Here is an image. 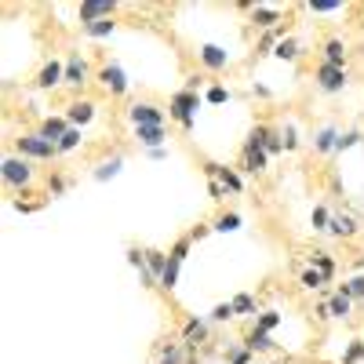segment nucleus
<instances>
[{"mask_svg": "<svg viewBox=\"0 0 364 364\" xmlns=\"http://www.w3.org/2000/svg\"><path fill=\"white\" fill-rule=\"evenodd\" d=\"M197 63H200V70L204 73H226L230 66H233V58H230V51L223 48V44H197Z\"/></svg>", "mask_w": 364, "mask_h": 364, "instance_id": "obj_11", "label": "nucleus"}, {"mask_svg": "<svg viewBox=\"0 0 364 364\" xmlns=\"http://www.w3.org/2000/svg\"><path fill=\"white\" fill-rule=\"evenodd\" d=\"M146 266H149V277H154L157 288H161V277H164V269H168V252H161V248H146Z\"/></svg>", "mask_w": 364, "mask_h": 364, "instance_id": "obj_33", "label": "nucleus"}, {"mask_svg": "<svg viewBox=\"0 0 364 364\" xmlns=\"http://www.w3.org/2000/svg\"><path fill=\"white\" fill-rule=\"evenodd\" d=\"M248 142H255L259 149H266L269 161L284 154V142H281V124H269V120H259V124L248 132Z\"/></svg>", "mask_w": 364, "mask_h": 364, "instance_id": "obj_10", "label": "nucleus"}, {"mask_svg": "<svg viewBox=\"0 0 364 364\" xmlns=\"http://www.w3.org/2000/svg\"><path fill=\"white\" fill-rule=\"evenodd\" d=\"M178 273H182V262H175V259H168V269H164V277H161V291H175L178 288Z\"/></svg>", "mask_w": 364, "mask_h": 364, "instance_id": "obj_44", "label": "nucleus"}, {"mask_svg": "<svg viewBox=\"0 0 364 364\" xmlns=\"http://www.w3.org/2000/svg\"><path fill=\"white\" fill-rule=\"evenodd\" d=\"M208 321H211V324H230V321H237L233 302H230V299H226V302H215V306H211V314H208Z\"/></svg>", "mask_w": 364, "mask_h": 364, "instance_id": "obj_40", "label": "nucleus"}, {"mask_svg": "<svg viewBox=\"0 0 364 364\" xmlns=\"http://www.w3.org/2000/svg\"><path fill=\"white\" fill-rule=\"evenodd\" d=\"M11 146H15V154L18 157H26V161H41V164H55L58 161V146L55 142H48V139H41V132H18L15 139H11Z\"/></svg>", "mask_w": 364, "mask_h": 364, "instance_id": "obj_4", "label": "nucleus"}, {"mask_svg": "<svg viewBox=\"0 0 364 364\" xmlns=\"http://www.w3.org/2000/svg\"><path fill=\"white\" fill-rule=\"evenodd\" d=\"M208 197L215 200V204H223V200H226V197H233V193H230V190L223 186L219 178H208Z\"/></svg>", "mask_w": 364, "mask_h": 364, "instance_id": "obj_50", "label": "nucleus"}, {"mask_svg": "<svg viewBox=\"0 0 364 364\" xmlns=\"http://www.w3.org/2000/svg\"><path fill=\"white\" fill-rule=\"evenodd\" d=\"M200 168H204V175H208V178H219V182H223V186H226L233 197H240V193H245V175H240L237 168H230V164H219V161H204Z\"/></svg>", "mask_w": 364, "mask_h": 364, "instance_id": "obj_13", "label": "nucleus"}, {"mask_svg": "<svg viewBox=\"0 0 364 364\" xmlns=\"http://www.w3.org/2000/svg\"><path fill=\"white\" fill-rule=\"evenodd\" d=\"M87 84H95V66H91V58L84 51H70L66 55V84L63 87H70L73 99H77V95L87 91Z\"/></svg>", "mask_w": 364, "mask_h": 364, "instance_id": "obj_6", "label": "nucleus"}, {"mask_svg": "<svg viewBox=\"0 0 364 364\" xmlns=\"http://www.w3.org/2000/svg\"><path fill=\"white\" fill-rule=\"evenodd\" d=\"M240 226H245V219H240V211H219V215L215 219H211V230H215V233H237Z\"/></svg>", "mask_w": 364, "mask_h": 364, "instance_id": "obj_32", "label": "nucleus"}, {"mask_svg": "<svg viewBox=\"0 0 364 364\" xmlns=\"http://www.w3.org/2000/svg\"><path fill=\"white\" fill-rule=\"evenodd\" d=\"M343 364H364V339H350V343H346Z\"/></svg>", "mask_w": 364, "mask_h": 364, "instance_id": "obj_48", "label": "nucleus"}, {"mask_svg": "<svg viewBox=\"0 0 364 364\" xmlns=\"http://www.w3.org/2000/svg\"><path fill=\"white\" fill-rule=\"evenodd\" d=\"M208 233H215V230H211V223H197V226L190 230V237H193V245H197V240H204Z\"/></svg>", "mask_w": 364, "mask_h": 364, "instance_id": "obj_52", "label": "nucleus"}, {"mask_svg": "<svg viewBox=\"0 0 364 364\" xmlns=\"http://www.w3.org/2000/svg\"><path fill=\"white\" fill-rule=\"evenodd\" d=\"M314 317H317L321 324H324V321H331V310H328V295H324V299L317 302V306H314Z\"/></svg>", "mask_w": 364, "mask_h": 364, "instance_id": "obj_51", "label": "nucleus"}, {"mask_svg": "<svg viewBox=\"0 0 364 364\" xmlns=\"http://www.w3.org/2000/svg\"><path fill=\"white\" fill-rule=\"evenodd\" d=\"M63 113H66V120H70V128H80V132H84L91 120L99 117V102L87 99V95H77V99H70V106H66Z\"/></svg>", "mask_w": 364, "mask_h": 364, "instance_id": "obj_12", "label": "nucleus"}, {"mask_svg": "<svg viewBox=\"0 0 364 364\" xmlns=\"http://www.w3.org/2000/svg\"><path fill=\"white\" fill-rule=\"evenodd\" d=\"M360 237H364V233H360Z\"/></svg>", "mask_w": 364, "mask_h": 364, "instance_id": "obj_57", "label": "nucleus"}, {"mask_svg": "<svg viewBox=\"0 0 364 364\" xmlns=\"http://www.w3.org/2000/svg\"><path fill=\"white\" fill-rule=\"evenodd\" d=\"M117 11H120L117 0H84V4H77V22L91 26L99 18H117Z\"/></svg>", "mask_w": 364, "mask_h": 364, "instance_id": "obj_16", "label": "nucleus"}, {"mask_svg": "<svg viewBox=\"0 0 364 364\" xmlns=\"http://www.w3.org/2000/svg\"><path fill=\"white\" fill-rule=\"evenodd\" d=\"M66 84V58H44L41 63V70L33 73V87L37 91H58Z\"/></svg>", "mask_w": 364, "mask_h": 364, "instance_id": "obj_9", "label": "nucleus"}, {"mask_svg": "<svg viewBox=\"0 0 364 364\" xmlns=\"http://www.w3.org/2000/svg\"><path fill=\"white\" fill-rule=\"evenodd\" d=\"M70 186H73V178H70V175H63V171H51V175L44 178V190H48V197H63Z\"/></svg>", "mask_w": 364, "mask_h": 364, "instance_id": "obj_36", "label": "nucleus"}, {"mask_svg": "<svg viewBox=\"0 0 364 364\" xmlns=\"http://www.w3.org/2000/svg\"><path fill=\"white\" fill-rule=\"evenodd\" d=\"M0 178H4V186L18 197H26L29 190H33V182H37V168L33 161H26L18 154H8L4 161H0Z\"/></svg>", "mask_w": 364, "mask_h": 364, "instance_id": "obj_2", "label": "nucleus"}, {"mask_svg": "<svg viewBox=\"0 0 364 364\" xmlns=\"http://www.w3.org/2000/svg\"><path fill=\"white\" fill-rule=\"evenodd\" d=\"M230 302H233V314H237V317H252V321H255V317L262 314L259 299H255L252 291H237V295H233Z\"/></svg>", "mask_w": 364, "mask_h": 364, "instance_id": "obj_26", "label": "nucleus"}, {"mask_svg": "<svg viewBox=\"0 0 364 364\" xmlns=\"http://www.w3.org/2000/svg\"><path fill=\"white\" fill-rule=\"evenodd\" d=\"M200 84H204V77H200V73H190L182 87H193V91H200Z\"/></svg>", "mask_w": 364, "mask_h": 364, "instance_id": "obj_55", "label": "nucleus"}, {"mask_svg": "<svg viewBox=\"0 0 364 364\" xmlns=\"http://www.w3.org/2000/svg\"><path fill=\"white\" fill-rule=\"evenodd\" d=\"M336 291H343V295H350L353 302H364V273H357V277H350V281H343Z\"/></svg>", "mask_w": 364, "mask_h": 364, "instance_id": "obj_42", "label": "nucleus"}, {"mask_svg": "<svg viewBox=\"0 0 364 364\" xmlns=\"http://www.w3.org/2000/svg\"><path fill=\"white\" fill-rule=\"evenodd\" d=\"M284 22H288L284 11H281V8H273V4H255V8H252V26L262 29V33H266V29L284 26Z\"/></svg>", "mask_w": 364, "mask_h": 364, "instance_id": "obj_19", "label": "nucleus"}, {"mask_svg": "<svg viewBox=\"0 0 364 364\" xmlns=\"http://www.w3.org/2000/svg\"><path fill=\"white\" fill-rule=\"evenodd\" d=\"M281 321H284V314H281V310H262L252 324H255L259 331H266V336H273V331L281 328Z\"/></svg>", "mask_w": 364, "mask_h": 364, "instance_id": "obj_38", "label": "nucleus"}, {"mask_svg": "<svg viewBox=\"0 0 364 364\" xmlns=\"http://www.w3.org/2000/svg\"><path fill=\"white\" fill-rule=\"evenodd\" d=\"M269 364H288V357H277V360H269Z\"/></svg>", "mask_w": 364, "mask_h": 364, "instance_id": "obj_56", "label": "nucleus"}, {"mask_svg": "<svg viewBox=\"0 0 364 364\" xmlns=\"http://www.w3.org/2000/svg\"><path fill=\"white\" fill-rule=\"evenodd\" d=\"M321 63H328V66H343V70H346V63H350V48H346V41H343V37H324V41H321Z\"/></svg>", "mask_w": 364, "mask_h": 364, "instance_id": "obj_18", "label": "nucleus"}, {"mask_svg": "<svg viewBox=\"0 0 364 364\" xmlns=\"http://www.w3.org/2000/svg\"><path fill=\"white\" fill-rule=\"evenodd\" d=\"M314 87L321 91V95H343V91L350 87V70L317 63V66H314Z\"/></svg>", "mask_w": 364, "mask_h": 364, "instance_id": "obj_7", "label": "nucleus"}, {"mask_svg": "<svg viewBox=\"0 0 364 364\" xmlns=\"http://www.w3.org/2000/svg\"><path fill=\"white\" fill-rule=\"evenodd\" d=\"M190 252H193V237H190V233H182V237H175V245L168 248V259L186 262V259H190Z\"/></svg>", "mask_w": 364, "mask_h": 364, "instance_id": "obj_39", "label": "nucleus"}, {"mask_svg": "<svg viewBox=\"0 0 364 364\" xmlns=\"http://www.w3.org/2000/svg\"><path fill=\"white\" fill-rule=\"evenodd\" d=\"M230 99H233V91H230L226 84H219V80L204 87V102H208V106H226Z\"/></svg>", "mask_w": 364, "mask_h": 364, "instance_id": "obj_37", "label": "nucleus"}, {"mask_svg": "<svg viewBox=\"0 0 364 364\" xmlns=\"http://www.w3.org/2000/svg\"><path fill=\"white\" fill-rule=\"evenodd\" d=\"M252 95H255V99H262V102H269V99H273V91H269L266 84H259V80H255V84H252Z\"/></svg>", "mask_w": 364, "mask_h": 364, "instance_id": "obj_53", "label": "nucleus"}, {"mask_svg": "<svg viewBox=\"0 0 364 364\" xmlns=\"http://www.w3.org/2000/svg\"><path fill=\"white\" fill-rule=\"evenodd\" d=\"M240 343H245L252 353H273L277 350V343H273V336H266V331H259L255 324L245 328V336H240Z\"/></svg>", "mask_w": 364, "mask_h": 364, "instance_id": "obj_23", "label": "nucleus"}, {"mask_svg": "<svg viewBox=\"0 0 364 364\" xmlns=\"http://www.w3.org/2000/svg\"><path fill=\"white\" fill-rule=\"evenodd\" d=\"M208 339H211V321H208V317H197V314L182 317V324H178V343H182V346L197 353Z\"/></svg>", "mask_w": 364, "mask_h": 364, "instance_id": "obj_8", "label": "nucleus"}, {"mask_svg": "<svg viewBox=\"0 0 364 364\" xmlns=\"http://www.w3.org/2000/svg\"><path fill=\"white\" fill-rule=\"evenodd\" d=\"M128 262L139 269V281H142V288H157V281L149 277V266H146V248H139V245H128Z\"/></svg>", "mask_w": 364, "mask_h": 364, "instance_id": "obj_28", "label": "nucleus"}, {"mask_svg": "<svg viewBox=\"0 0 364 364\" xmlns=\"http://www.w3.org/2000/svg\"><path fill=\"white\" fill-rule=\"evenodd\" d=\"M328 237H336V240H353V237H360V223L350 215V211H331Z\"/></svg>", "mask_w": 364, "mask_h": 364, "instance_id": "obj_17", "label": "nucleus"}, {"mask_svg": "<svg viewBox=\"0 0 364 364\" xmlns=\"http://www.w3.org/2000/svg\"><path fill=\"white\" fill-rule=\"evenodd\" d=\"M200 106H204V95H200V91H193V87H178V91H171V99H168V120H175V124L190 135V132L197 128V113H200Z\"/></svg>", "mask_w": 364, "mask_h": 364, "instance_id": "obj_1", "label": "nucleus"}, {"mask_svg": "<svg viewBox=\"0 0 364 364\" xmlns=\"http://www.w3.org/2000/svg\"><path fill=\"white\" fill-rule=\"evenodd\" d=\"M197 360L200 357L193 350H186V346L175 343V339H164V343L154 346V364H197Z\"/></svg>", "mask_w": 364, "mask_h": 364, "instance_id": "obj_14", "label": "nucleus"}, {"mask_svg": "<svg viewBox=\"0 0 364 364\" xmlns=\"http://www.w3.org/2000/svg\"><path fill=\"white\" fill-rule=\"evenodd\" d=\"M306 8L314 15H336V11H346L343 0H306Z\"/></svg>", "mask_w": 364, "mask_h": 364, "instance_id": "obj_43", "label": "nucleus"}, {"mask_svg": "<svg viewBox=\"0 0 364 364\" xmlns=\"http://www.w3.org/2000/svg\"><path fill=\"white\" fill-rule=\"evenodd\" d=\"M124 164H128V157H124V154H113L109 161L95 164V171H91V178H95V182H109V178H117L120 171H124Z\"/></svg>", "mask_w": 364, "mask_h": 364, "instance_id": "obj_25", "label": "nucleus"}, {"mask_svg": "<svg viewBox=\"0 0 364 364\" xmlns=\"http://www.w3.org/2000/svg\"><path fill=\"white\" fill-rule=\"evenodd\" d=\"M328 281H324V273L314 269V266H302L299 269V288H306V291H321Z\"/></svg>", "mask_w": 364, "mask_h": 364, "instance_id": "obj_35", "label": "nucleus"}, {"mask_svg": "<svg viewBox=\"0 0 364 364\" xmlns=\"http://www.w3.org/2000/svg\"><path fill=\"white\" fill-rule=\"evenodd\" d=\"M117 18H99V22H91V26H80V33L87 37V41H109L113 33H117Z\"/></svg>", "mask_w": 364, "mask_h": 364, "instance_id": "obj_29", "label": "nucleus"}, {"mask_svg": "<svg viewBox=\"0 0 364 364\" xmlns=\"http://www.w3.org/2000/svg\"><path fill=\"white\" fill-rule=\"evenodd\" d=\"M95 84L102 87L106 99H128V91H132V77L117 58H102L95 66Z\"/></svg>", "mask_w": 364, "mask_h": 364, "instance_id": "obj_3", "label": "nucleus"}, {"mask_svg": "<svg viewBox=\"0 0 364 364\" xmlns=\"http://www.w3.org/2000/svg\"><path fill=\"white\" fill-rule=\"evenodd\" d=\"M306 266H314V269H321L324 273V281L331 284V281H336V255H331V252H324V248H314L310 255H306Z\"/></svg>", "mask_w": 364, "mask_h": 364, "instance_id": "obj_24", "label": "nucleus"}, {"mask_svg": "<svg viewBox=\"0 0 364 364\" xmlns=\"http://www.w3.org/2000/svg\"><path fill=\"white\" fill-rule=\"evenodd\" d=\"M339 135H343V132H339L336 124L317 128L314 139H310V142H314V154H317V157H336V142H339Z\"/></svg>", "mask_w": 364, "mask_h": 364, "instance_id": "obj_20", "label": "nucleus"}, {"mask_svg": "<svg viewBox=\"0 0 364 364\" xmlns=\"http://www.w3.org/2000/svg\"><path fill=\"white\" fill-rule=\"evenodd\" d=\"M168 154H171L168 146H157V149H146V157H149V161H164Z\"/></svg>", "mask_w": 364, "mask_h": 364, "instance_id": "obj_54", "label": "nucleus"}, {"mask_svg": "<svg viewBox=\"0 0 364 364\" xmlns=\"http://www.w3.org/2000/svg\"><path fill=\"white\" fill-rule=\"evenodd\" d=\"M328 310H331V317H336V321H350L353 317V299L343 295V291H331L328 295Z\"/></svg>", "mask_w": 364, "mask_h": 364, "instance_id": "obj_31", "label": "nucleus"}, {"mask_svg": "<svg viewBox=\"0 0 364 364\" xmlns=\"http://www.w3.org/2000/svg\"><path fill=\"white\" fill-rule=\"evenodd\" d=\"M328 223H331V208H328V204H317V208H314V215H310L314 233H328Z\"/></svg>", "mask_w": 364, "mask_h": 364, "instance_id": "obj_46", "label": "nucleus"}, {"mask_svg": "<svg viewBox=\"0 0 364 364\" xmlns=\"http://www.w3.org/2000/svg\"><path fill=\"white\" fill-rule=\"evenodd\" d=\"M252 357H255V353H252L245 343H233V346L226 350V364H252Z\"/></svg>", "mask_w": 364, "mask_h": 364, "instance_id": "obj_47", "label": "nucleus"}, {"mask_svg": "<svg viewBox=\"0 0 364 364\" xmlns=\"http://www.w3.org/2000/svg\"><path fill=\"white\" fill-rule=\"evenodd\" d=\"M37 132H41V139H48V142H63V135L70 132V120H66V113H58V117H44L41 124H37Z\"/></svg>", "mask_w": 364, "mask_h": 364, "instance_id": "obj_22", "label": "nucleus"}, {"mask_svg": "<svg viewBox=\"0 0 364 364\" xmlns=\"http://www.w3.org/2000/svg\"><path fill=\"white\" fill-rule=\"evenodd\" d=\"M80 146H84V132H80V128H70V132L63 135V142H58V157L73 154V149H80Z\"/></svg>", "mask_w": 364, "mask_h": 364, "instance_id": "obj_41", "label": "nucleus"}, {"mask_svg": "<svg viewBox=\"0 0 364 364\" xmlns=\"http://www.w3.org/2000/svg\"><path fill=\"white\" fill-rule=\"evenodd\" d=\"M302 55H306V44H302L299 37H284L277 44V51H273V58H281V63H299Z\"/></svg>", "mask_w": 364, "mask_h": 364, "instance_id": "obj_30", "label": "nucleus"}, {"mask_svg": "<svg viewBox=\"0 0 364 364\" xmlns=\"http://www.w3.org/2000/svg\"><path fill=\"white\" fill-rule=\"evenodd\" d=\"M284 37H291V26L284 22V26H277V29H266V33L255 41V58H266V55H273V51H277V44L284 41Z\"/></svg>", "mask_w": 364, "mask_h": 364, "instance_id": "obj_21", "label": "nucleus"}, {"mask_svg": "<svg viewBox=\"0 0 364 364\" xmlns=\"http://www.w3.org/2000/svg\"><path fill=\"white\" fill-rule=\"evenodd\" d=\"M135 142L146 146V149L168 146V124H161V128H135Z\"/></svg>", "mask_w": 364, "mask_h": 364, "instance_id": "obj_27", "label": "nucleus"}, {"mask_svg": "<svg viewBox=\"0 0 364 364\" xmlns=\"http://www.w3.org/2000/svg\"><path fill=\"white\" fill-rule=\"evenodd\" d=\"M44 204H48V197H44V200H22V197H15V200H11V208L18 211V215H37V211H41Z\"/></svg>", "mask_w": 364, "mask_h": 364, "instance_id": "obj_49", "label": "nucleus"}, {"mask_svg": "<svg viewBox=\"0 0 364 364\" xmlns=\"http://www.w3.org/2000/svg\"><path fill=\"white\" fill-rule=\"evenodd\" d=\"M237 168L240 171H245V175H266L269 171V154H266V149H259L255 142H248L245 139V146H240V161H237Z\"/></svg>", "mask_w": 364, "mask_h": 364, "instance_id": "obj_15", "label": "nucleus"}, {"mask_svg": "<svg viewBox=\"0 0 364 364\" xmlns=\"http://www.w3.org/2000/svg\"><path fill=\"white\" fill-rule=\"evenodd\" d=\"M281 142H284V154H299L302 149V135L295 128V120H281Z\"/></svg>", "mask_w": 364, "mask_h": 364, "instance_id": "obj_34", "label": "nucleus"}, {"mask_svg": "<svg viewBox=\"0 0 364 364\" xmlns=\"http://www.w3.org/2000/svg\"><path fill=\"white\" fill-rule=\"evenodd\" d=\"M364 142V132L360 128H346L343 135H339V142H336V154H346V149H353V146H360Z\"/></svg>", "mask_w": 364, "mask_h": 364, "instance_id": "obj_45", "label": "nucleus"}, {"mask_svg": "<svg viewBox=\"0 0 364 364\" xmlns=\"http://www.w3.org/2000/svg\"><path fill=\"white\" fill-rule=\"evenodd\" d=\"M124 117L132 128H161V124H168V106H161L154 99H132Z\"/></svg>", "mask_w": 364, "mask_h": 364, "instance_id": "obj_5", "label": "nucleus"}]
</instances>
